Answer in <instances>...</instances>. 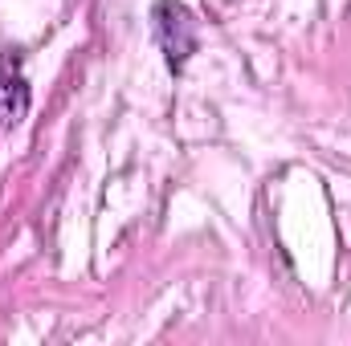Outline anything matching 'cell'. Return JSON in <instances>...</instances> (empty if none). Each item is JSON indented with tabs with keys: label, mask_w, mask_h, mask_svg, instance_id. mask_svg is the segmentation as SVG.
Masks as SVG:
<instances>
[{
	"label": "cell",
	"mask_w": 351,
	"mask_h": 346,
	"mask_svg": "<svg viewBox=\"0 0 351 346\" xmlns=\"http://www.w3.org/2000/svg\"><path fill=\"white\" fill-rule=\"evenodd\" d=\"M156 37L164 45V57L172 70H184L188 57L196 53V21L184 4L176 0H160L156 4Z\"/></svg>",
	"instance_id": "6da1fadb"
},
{
	"label": "cell",
	"mask_w": 351,
	"mask_h": 346,
	"mask_svg": "<svg viewBox=\"0 0 351 346\" xmlns=\"http://www.w3.org/2000/svg\"><path fill=\"white\" fill-rule=\"evenodd\" d=\"M29 110V82L21 78L16 62H0V122H16Z\"/></svg>",
	"instance_id": "7a4b0ae2"
}]
</instances>
